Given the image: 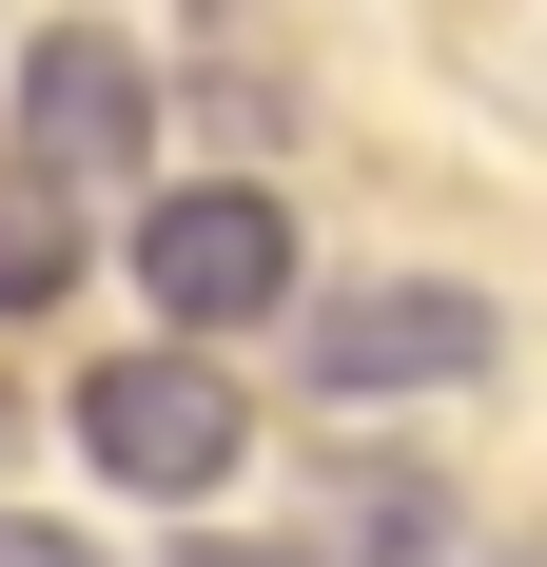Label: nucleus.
Returning a JSON list of instances; mask_svg holds the SVG:
<instances>
[{
	"mask_svg": "<svg viewBox=\"0 0 547 567\" xmlns=\"http://www.w3.org/2000/svg\"><path fill=\"white\" fill-rule=\"evenodd\" d=\"M79 451H99L137 509H216L235 470H255V392H235L196 333H157V352H99V372H79Z\"/></svg>",
	"mask_w": 547,
	"mask_h": 567,
	"instance_id": "f257e3e1",
	"label": "nucleus"
},
{
	"mask_svg": "<svg viewBox=\"0 0 547 567\" xmlns=\"http://www.w3.org/2000/svg\"><path fill=\"white\" fill-rule=\"evenodd\" d=\"M489 293L469 275H372V293H332V313H293V372H313L332 411H372V392H469L489 372Z\"/></svg>",
	"mask_w": 547,
	"mask_h": 567,
	"instance_id": "f03ea898",
	"label": "nucleus"
},
{
	"mask_svg": "<svg viewBox=\"0 0 547 567\" xmlns=\"http://www.w3.org/2000/svg\"><path fill=\"white\" fill-rule=\"evenodd\" d=\"M137 157H157V79H137V40H117V20H40V40H20V176L117 196Z\"/></svg>",
	"mask_w": 547,
	"mask_h": 567,
	"instance_id": "7ed1b4c3",
	"label": "nucleus"
},
{
	"mask_svg": "<svg viewBox=\"0 0 547 567\" xmlns=\"http://www.w3.org/2000/svg\"><path fill=\"white\" fill-rule=\"evenodd\" d=\"M137 293L196 313V352H216L235 313H293V216L255 176H176V196H137Z\"/></svg>",
	"mask_w": 547,
	"mask_h": 567,
	"instance_id": "20e7f679",
	"label": "nucleus"
},
{
	"mask_svg": "<svg viewBox=\"0 0 547 567\" xmlns=\"http://www.w3.org/2000/svg\"><path fill=\"white\" fill-rule=\"evenodd\" d=\"M59 293H79V196L0 157V313H59Z\"/></svg>",
	"mask_w": 547,
	"mask_h": 567,
	"instance_id": "39448f33",
	"label": "nucleus"
},
{
	"mask_svg": "<svg viewBox=\"0 0 547 567\" xmlns=\"http://www.w3.org/2000/svg\"><path fill=\"white\" fill-rule=\"evenodd\" d=\"M450 509H431V470H352V567H431Z\"/></svg>",
	"mask_w": 547,
	"mask_h": 567,
	"instance_id": "423d86ee",
	"label": "nucleus"
},
{
	"mask_svg": "<svg viewBox=\"0 0 547 567\" xmlns=\"http://www.w3.org/2000/svg\"><path fill=\"white\" fill-rule=\"evenodd\" d=\"M0 567H99L79 528H40V509H0Z\"/></svg>",
	"mask_w": 547,
	"mask_h": 567,
	"instance_id": "0eeeda50",
	"label": "nucleus"
},
{
	"mask_svg": "<svg viewBox=\"0 0 547 567\" xmlns=\"http://www.w3.org/2000/svg\"><path fill=\"white\" fill-rule=\"evenodd\" d=\"M196 567H332V548H255V528H235V548H196Z\"/></svg>",
	"mask_w": 547,
	"mask_h": 567,
	"instance_id": "6e6552de",
	"label": "nucleus"
},
{
	"mask_svg": "<svg viewBox=\"0 0 547 567\" xmlns=\"http://www.w3.org/2000/svg\"><path fill=\"white\" fill-rule=\"evenodd\" d=\"M489 567H528V548H489Z\"/></svg>",
	"mask_w": 547,
	"mask_h": 567,
	"instance_id": "1a4fd4ad",
	"label": "nucleus"
}]
</instances>
